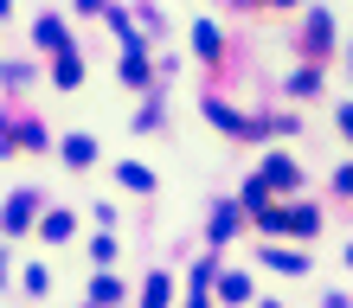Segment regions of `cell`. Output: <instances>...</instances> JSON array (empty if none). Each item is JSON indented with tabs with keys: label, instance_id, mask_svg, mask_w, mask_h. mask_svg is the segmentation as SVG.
Returning a JSON list of instances; mask_svg holds the SVG:
<instances>
[{
	"label": "cell",
	"instance_id": "cell-1",
	"mask_svg": "<svg viewBox=\"0 0 353 308\" xmlns=\"http://www.w3.org/2000/svg\"><path fill=\"white\" fill-rule=\"evenodd\" d=\"M296 180H302V174H296V161H289V154H270V161H263V174H257V187H263V193H270V187L283 193V187H296Z\"/></svg>",
	"mask_w": 353,
	"mask_h": 308
},
{
	"label": "cell",
	"instance_id": "cell-2",
	"mask_svg": "<svg viewBox=\"0 0 353 308\" xmlns=\"http://www.w3.org/2000/svg\"><path fill=\"white\" fill-rule=\"evenodd\" d=\"M302 45H308V58H327V45H334V19H327V13H308Z\"/></svg>",
	"mask_w": 353,
	"mask_h": 308
},
{
	"label": "cell",
	"instance_id": "cell-3",
	"mask_svg": "<svg viewBox=\"0 0 353 308\" xmlns=\"http://www.w3.org/2000/svg\"><path fill=\"white\" fill-rule=\"evenodd\" d=\"M263 263H270L276 276H302V270H308V257H296V251H263Z\"/></svg>",
	"mask_w": 353,
	"mask_h": 308
},
{
	"label": "cell",
	"instance_id": "cell-4",
	"mask_svg": "<svg viewBox=\"0 0 353 308\" xmlns=\"http://www.w3.org/2000/svg\"><path fill=\"white\" fill-rule=\"evenodd\" d=\"M65 161H71V167H90V161H97V141L90 135H71L65 141Z\"/></svg>",
	"mask_w": 353,
	"mask_h": 308
},
{
	"label": "cell",
	"instance_id": "cell-5",
	"mask_svg": "<svg viewBox=\"0 0 353 308\" xmlns=\"http://www.w3.org/2000/svg\"><path fill=\"white\" fill-rule=\"evenodd\" d=\"M168 296H174V283H168V276H148V289H141V308H168Z\"/></svg>",
	"mask_w": 353,
	"mask_h": 308
},
{
	"label": "cell",
	"instance_id": "cell-6",
	"mask_svg": "<svg viewBox=\"0 0 353 308\" xmlns=\"http://www.w3.org/2000/svg\"><path fill=\"white\" fill-rule=\"evenodd\" d=\"M39 45H52V52H71V39H65V26H58V19H39Z\"/></svg>",
	"mask_w": 353,
	"mask_h": 308
},
{
	"label": "cell",
	"instance_id": "cell-7",
	"mask_svg": "<svg viewBox=\"0 0 353 308\" xmlns=\"http://www.w3.org/2000/svg\"><path fill=\"white\" fill-rule=\"evenodd\" d=\"M122 77H129V84H148V58H141V45H129V58H122Z\"/></svg>",
	"mask_w": 353,
	"mask_h": 308
},
{
	"label": "cell",
	"instance_id": "cell-8",
	"mask_svg": "<svg viewBox=\"0 0 353 308\" xmlns=\"http://www.w3.org/2000/svg\"><path fill=\"white\" fill-rule=\"evenodd\" d=\"M238 232V205H219V212H212V238L225 244V238H232Z\"/></svg>",
	"mask_w": 353,
	"mask_h": 308
},
{
	"label": "cell",
	"instance_id": "cell-9",
	"mask_svg": "<svg viewBox=\"0 0 353 308\" xmlns=\"http://www.w3.org/2000/svg\"><path fill=\"white\" fill-rule=\"evenodd\" d=\"M193 45H199V58H219V26H205V19H199V26H193Z\"/></svg>",
	"mask_w": 353,
	"mask_h": 308
},
{
	"label": "cell",
	"instance_id": "cell-10",
	"mask_svg": "<svg viewBox=\"0 0 353 308\" xmlns=\"http://www.w3.org/2000/svg\"><path fill=\"white\" fill-rule=\"evenodd\" d=\"M122 187H135V193H154V174H148V167H135V161H129V167H122Z\"/></svg>",
	"mask_w": 353,
	"mask_h": 308
},
{
	"label": "cell",
	"instance_id": "cell-11",
	"mask_svg": "<svg viewBox=\"0 0 353 308\" xmlns=\"http://www.w3.org/2000/svg\"><path fill=\"white\" fill-rule=\"evenodd\" d=\"M289 232H302V238H315V232H321V212H308V205H302V212H289Z\"/></svg>",
	"mask_w": 353,
	"mask_h": 308
},
{
	"label": "cell",
	"instance_id": "cell-12",
	"mask_svg": "<svg viewBox=\"0 0 353 308\" xmlns=\"http://www.w3.org/2000/svg\"><path fill=\"white\" fill-rule=\"evenodd\" d=\"M219 296H225V302H251V276H225Z\"/></svg>",
	"mask_w": 353,
	"mask_h": 308
},
{
	"label": "cell",
	"instance_id": "cell-13",
	"mask_svg": "<svg viewBox=\"0 0 353 308\" xmlns=\"http://www.w3.org/2000/svg\"><path fill=\"white\" fill-rule=\"evenodd\" d=\"M77 77H84V65H77V58L65 52V58H58V84H77Z\"/></svg>",
	"mask_w": 353,
	"mask_h": 308
},
{
	"label": "cell",
	"instance_id": "cell-14",
	"mask_svg": "<svg viewBox=\"0 0 353 308\" xmlns=\"http://www.w3.org/2000/svg\"><path fill=\"white\" fill-rule=\"evenodd\" d=\"M26 218H32V193H19V199H13V212H7V225H26Z\"/></svg>",
	"mask_w": 353,
	"mask_h": 308
},
{
	"label": "cell",
	"instance_id": "cell-15",
	"mask_svg": "<svg viewBox=\"0 0 353 308\" xmlns=\"http://www.w3.org/2000/svg\"><path fill=\"white\" fill-rule=\"evenodd\" d=\"M46 238H71V212H52L46 218Z\"/></svg>",
	"mask_w": 353,
	"mask_h": 308
},
{
	"label": "cell",
	"instance_id": "cell-16",
	"mask_svg": "<svg viewBox=\"0 0 353 308\" xmlns=\"http://www.w3.org/2000/svg\"><path fill=\"white\" fill-rule=\"evenodd\" d=\"M334 187H341V193H353V161H347V167L334 174Z\"/></svg>",
	"mask_w": 353,
	"mask_h": 308
},
{
	"label": "cell",
	"instance_id": "cell-17",
	"mask_svg": "<svg viewBox=\"0 0 353 308\" xmlns=\"http://www.w3.org/2000/svg\"><path fill=\"white\" fill-rule=\"evenodd\" d=\"M341 129H347V135H353V103H341Z\"/></svg>",
	"mask_w": 353,
	"mask_h": 308
},
{
	"label": "cell",
	"instance_id": "cell-18",
	"mask_svg": "<svg viewBox=\"0 0 353 308\" xmlns=\"http://www.w3.org/2000/svg\"><path fill=\"white\" fill-rule=\"evenodd\" d=\"M77 7H84V13H97V7H103V0H77Z\"/></svg>",
	"mask_w": 353,
	"mask_h": 308
},
{
	"label": "cell",
	"instance_id": "cell-19",
	"mask_svg": "<svg viewBox=\"0 0 353 308\" xmlns=\"http://www.w3.org/2000/svg\"><path fill=\"white\" fill-rule=\"evenodd\" d=\"M347 263H353V244H347Z\"/></svg>",
	"mask_w": 353,
	"mask_h": 308
},
{
	"label": "cell",
	"instance_id": "cell-20",
	"mask_svg": "<svg viewBox=\"0 0 353 308\" xmlns=\"http://www.w3.org/2000/svg\"><path fill=\"white\" fill-rule=\"evenodd\" d=\"M263 308H276V302H263Z\"/></svg>",
	"mask_w": 353,
	"mask_h": 308
}]
</instances>
